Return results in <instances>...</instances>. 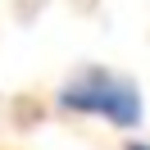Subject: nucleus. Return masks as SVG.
I'll list each match as a JSON object with an SVG mask.
<instances>
[{
	"mask_svg": "<svg viewBox=\"0 0 150 150\" xmlns=\"http://www.w3.org/2000/svg\"><path fill=\"white\" fill-rule=\"evenodd\" d=\"M59 105L86 118H105L109 127H137L141 123V91L127 77L109 73V68H82L73 82H64Z\"/></svg>",
	"mask_w": 150,
	"mask_h": 150,
	"instance_id": "obj_1",
	"label": "nucleus"
},
{
	"mask_svg": "<svg viewBox=\"0 0 150 150\" xmlns=\"http://www.w3.org/2000/svg\"><path fill=\"white\" fill-rule=\"evenodd\" d=\"M127 150H150V146H127Z\"/></svg>",
	"mask_w": 150,
	"mask_h": 150,
	"instance_id": "obj_2",
	"label": "nucleus"
}]
</instances>
